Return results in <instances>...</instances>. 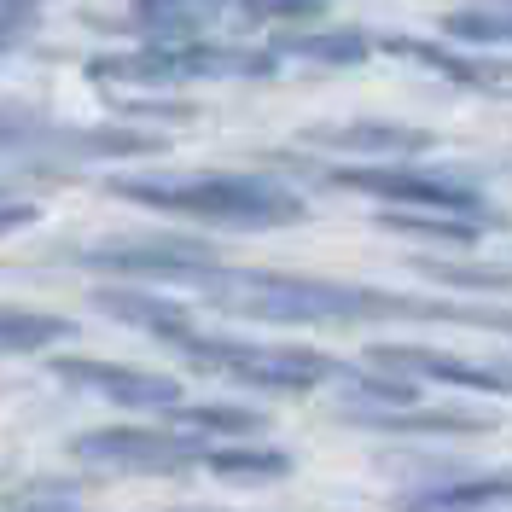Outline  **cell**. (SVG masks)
<instances>
[{"label": "cell", "mask_w": 512, "mask_h": 512, "mask_svg": "<svg viewBox=\"0 0 512 512\" xmlns=\"http://www.w3.org/2000/svg\"><path fill=\"white\" fill-rule=\"evenodd\" d=\"M204 466L222 472V478H286L291 472V460L280 448H210Z\"/></svg>", "instance_id": "2e32d148"}, {"label": "cell", "mask_w": 512, "mask_h": 512, "mask_svg": "<svg viewBox=\"0 0 512 512\" xmlns=\"http://www.w3.org/2000/svg\"><path fill=\"white\" fill-rule=\"evenodd\" d=\"M280 53H239V47H210V41H158L146 53H128V59H94L99 82H192V76H262L274 70Z\"/></svg>", "instance_id": "3957f363"}, {"label": "cell", "mask_w": 512, "mask_h": 512, "mask_svg": "<svg viewBox=\"0 0 512 512\" xmlns=\"http://www.w3.org/2000/svg\"><path fill=\"white\" fill-rule=\"evenodd\" d=\"M99 309L117 320H134V326H146V332H158V338H175L181 326H192L187 303H175V297H146V291H99Z\"/></svg>", "instance_id": "8fae6325"}, {"label": "cell", "mask_w": 512, "mask_h": 512, "mask_svg": "<svg viewBox=\"0 0 512 512\" xmlns=\"http://www.w3.org/2000/svg\"><path fill=\"white\" fill-rule=\"evenodd\" d=\"M320 152H350V158H414L431 152L425 128H402V123H338V128H309Z\"/></svg>", "instance_id": "9c48e42d"}, {"label": "cell", "mask_w": 512, "mask_h": 512, "mask_svg": "<svg viewBox=\"0 0 512 512\" xmlns=\"http://www.w3.org/2000/svg\"><path fill=\"white\" fill-rule=\"evenodd\" d=\"M169 414L181 431H198V437H256L262 431V414H251V408H187V402H175Z\"/></svg>", "instance_id": "9a60e30c"}, {"label": "cell", "mask_w": 512, "mask_h": 512, "mask_svg": "<svg viewBox=\"0 0 512 512\" xmlns=\"http://www.w3.org/2000/svg\"><path fill=\"white\" fill-rule=\"evenodd\" d=\"M59 338H70V320L30 315V309H0V355L41 350V344H59Z\"/></svg>", "instance_id": "5bb4252c"}, {"label": "cell", "mask_w": 512, "mask_h": 512, "mask_svg": "<svg viewBox=\"0 0 512 512\" xmlns=\"http://www.w3.org/2000/svg\"><path fill=\"white\" fill-rule=\"evenodd\" d=\"M41 216V204H24V198H0V239L6 233H18V227H30Z\"/></svg>", "instance_id": "ffe728a7"}, {"label": "cell", "mask_w": 512, "mask_h": 512, "mask_svg": "<svg viewBox=\"0 0 512 512\" xmlns=\"http://www.w3.org/2000/svg\"><path fill=\"white\" fill-rule=\"evenodd\" d=\"M373 361H379V367H396V373H408V379H437V384H460V390L512 396V361H460V355L419 350V344H379Z\"/></svg>", "instance_id": "52a82bcc"}, {"label": "cell", "mask_w": 512, "mask_h": 512, "mask_svg": "<svg viewBox=\"0 0 512 512\" xmlns=\"http://www.w3.org/2000/svg\"><path fill=\"white\" fill-rule=\"evenodd\" d=\"M251 18H320L326 0H245Z\"/></svg>", "instance_id": "d6986e66"}, {"label": "cell", "mask_w": 512, "mask_h": 512, "mask_svg": "<svg viewBox=\"0 0 512 512\" xmlns=\"http://www.w3.org/2000/svg\"><path fill=\"white\" fill-rule=\"evenodd\" d=\"M30 24V12H24V0H12V6H0V47H12L18 35Z\"/></svg>", "instance_id": "44dd1931"}, {"label": "cell", "mask_w": 512, "mask_h": 512, "mask_svg": "<svg viewBox=\"0 0 512 512\" xmlns=\"http://www.w3.org/2000/svg\"><path fill=\"white\" fill-rule=\"evenodd\" d=\"M384 47H390L396 59H414V64H425V70H437V76H448V82H466V88H495V82H507V70H501V64L460 59V53H448V47H437V41H414V35H390Z\"/></svg>", "instance_id": "30bf717a"}, {"label": "cell", "mask_w": 512, "mask_h": 512, "mask_svg": "<svg viewBox=\"0 0 512 512\" xmlns=\"http://www.w3.org/2000/svg\"><path fill=\"white\" fill-rule=\"evenodd\" d=\"M204 437L198 431H88L76 443V460L88 466H128V472H187L204 466Z\"/></svg>", "instance_id": "5b68a950"}, {"label": "cell", "mask_w": 512, "mask_h": 512, "mask_svg": "<svg viewBox=\"0 0 512 512\" xmlns=\"http://www.w3.org/2000/svg\"><path fill=\"white\" fill-rule=\"evenodd\" d=\"M117 198H134L146 210L163 216H198V222H222V227H291L309 216V204L286 192L280 181L262 175H117L111 181Z\"/></svg>", "instance_id": "6da1fadb"}, {"label": "cell", "mask_w": 512, "mask_h": 512, "mask_svg": "<svg viewBox=\"0 0 512 512\" xmlns=\"http://www.w3.org/2000/svg\"><path fill=\"white\" fill-rule=\"evenodd\" d=\"M53 373L76 390H94L117 408H175L181 402V384L163 379V373H140V367H117V361H88V355H59Z\"/></svg>", "instance_id": "8992f818"}, {"label": "cell", "mask_w": 512, "mask_h": 512, "mask_svg": "<svg viewBox=\"0 0 512 512\" xmlns=\"http://www.w3.org/2000/svg\"><path fill=\"white\" fill-rule=\"evenodd\" d=\"M338 187H355L367 198L384 204H402V210H443V216H472V222L495 227L501 216L483 204L472 187L443 181V175H425V169H402V163H350V169H332Z\"/></svg>", "instance_id": "277c9868"}, {"label": "cell", "mask_w": 512, "mask_h": 512, "mask_svg": "<svg viewBox=\"0 0 512 512\" xmlns=\"http://www.w3.org/2000/svg\"><path fill=\"white\" fill-rule=\"evenodd\" d=\"M355 425H367V431H390V437H466V431H495V414H483V408H367V402H355L344 408Z\"/></svg>", "instance_id": "ba28073f"}, {"label": "cell", "mask_w": 512, "mask_h": 512, "mask_svg": "<svg viewBox=\"0 0 512 512\" xmlns=\"http://www.w3.org/2000/svg\"><path fill=\"white\" fill-rule=\"evenodd\" d=\"M274 53H291V59L309 64H367L373 41H367V30H320V35H291Z\"/></svg>", "instance_id": "4fadbf2b"}, {"label": "cell", "mask_w": 512, "mask_h": 512, "mask_svg": "<svg viewBox=\"0 0 512 512\" xmlns=\"http://www.w3.org/2000/svg\"><path fill=\"white\" fill-rule=\"evenodd\" d=\"M379 222L390 227V233L448 239V245H478V239H483V222H472V216H443V210H402V204H390Z\"/></svg>", "instance_id": "7c38bea8"}, {"label": "cell", "mask_w": 512, "mask_h": 512, "mask_svg": "<svg viewBox=\"0 0 512 512\" xmlns=\"http://www.w3.org/2000/svg\"><path fill=\"white\" fill-rule=\"evenodd\" d=\"M169 344L187 355V361L210 367V373L262 384V390H315L320 379H332V373H338V361H332V355L286 350V344L274 350V344H239V338H204V332H192V326H181Z\"/></svg>", "instance_id": "7a4b0ae2"}, {"label": "cell", "mask_w": 512, "mask_h": 512, "mask_svg": "<svg viewBox=\"0 0 512 512\" xmlns=\"http://www.w3.org/2000/svg\"><path fill=\"white\" fill-rule=\"evenodd\" d=\"M443 30L460 41H512V12H448Z\"/></svg>", "instance_id": "ac0fdd59"}, {"label": "cell", "mask_w": 512, "mask_h": 512, "mask_svg": "<svg viewBox=\"0 0 512 512\" xmlns=\"http://www.w3.org/2000/svg\"><path fill=\"white\" fill-rule=\"evenodd\" d=\"M419 274H431L443 286H460V291H507L512 286V268H478V262H419Z\"/></svg>", "instance_id": "e0dca14e"}]
</instances>
